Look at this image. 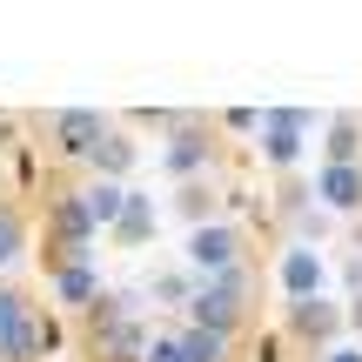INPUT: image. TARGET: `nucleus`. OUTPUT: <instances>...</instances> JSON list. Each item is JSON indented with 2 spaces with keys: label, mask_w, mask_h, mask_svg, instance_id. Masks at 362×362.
Instances as JSON below:
<instances>
[{
  "label": "nucleus",
  "mask_w": 362,
  "mask_h": 362,
  "mask_svg": "<svg viewBox=\"0 0 362 362\" xmlns=\"http://www.w3.org/2000/svg\"><path fill=\"white\" fill-rule=\"evenodd\" d=\"M94 148H101V168H107V175L128 168V141H94Z\"/></svg>",
  "instance_id": "f8f14e48"
},
{
  "label": "nucleus",
  "mask_w": 362,
  "mask_h": 362,
  "mask_svg": "<svg viewBox=\"0 0 362 362\" xmlns=\"http://www.w3.org/2000/svg\"><path fill=\"white\" fill-rule=\"evenodd\" d=\"M329 362H362V356H329Z\"/></svg>",
  "instance_id": "dca6fc26"
},
{
  "label": "nucleus",
  "mask_w": 362,
  "mask_h": 362,
  "mask_svg": "<svg viewBox=\"0 0 362 362\" xmlns=\"http://www.w3.org/2000/svg\"><path fill=\"white\" fill-rule=\"evenodd\" d=\"M121 242H141V235H155V208H148V194H128V202H121Z\"/></svg>",
  "instance_id": "39448f33"
},
{
  "label": "nucleus",
  "mask_w": 362,
  "mask_h": 362,
  "mask_svg": "<svg viewBox=\"0 0 362 362\" xmlns=\"http://www.w3.org/2000/svg\"><path fill=\"white\" fill-rule=\"evenodd\" d=\"M329 155H336V168H349V155H356V128H336V141H329Z\"/></svg>",
  "instance_id": "ddd939ff"
},
{
  "label": "nucleus",
  "mask_w": 362,
  "mask_h": 362,
  "mask_svg": "<svg viewBox=\"0 0 362 362\" xmlns=\"http://www.w3.org/2000/svg\"><path fill=\"white\" fill-rule=\"evenodd\" d=\"M175 356H181V362H215V356H221V336H215V329H194V336L175 342Z\"/></svg>",
  "instance_id": "6e6552de"
},
{
  "label": "nucleus",
  "mask_w": 362,
  "mask_h": 362,
  "mask_svg": "<svg viewBox=\"0 0 362 362\" xmlns=\"http://www.w3.org/2000/svg\"><path fill=\"white\" fill-rule=\"evenodd\" d=\"M121 202H128V188H115V181H101V188L81 194V208H88L94 228H101V221H121Z\"/></svg>",
  "instance_id": "20e7f679"
},
{
  "label": "nucleus",
  "mask_w": 362,
  "mask_h": 362,
  "mask_svg": "<svg viewBox=\"0 0 362 362\" xmlns=\"http://www.w3.org/2000/svg\"><path fill=\"white\" fill-rule=\"evenodd\" d=\"M296 128H302V115H275L269 121V155L275 161H296Z\"/></svg>",
  "instance_id": "0eeeda50"
},
{
  "label": "nucleus",
  "mask_w": 362,
  "mask_h": 362,
  "mask_svg": "<svg viewBox=\"0 0 362 362\" xmlns=\"http://www.w3.org/2000/svg\"><path fill=\"white\" fill-rule=\"evenodd\" d=\"M356 322H362V309H356Z\"/></svg>",
  "instance_id": "f3484780"
},
{
  "label": "nucleus",
  "mask_w": 362,
  "mask_h": 362,
  "mask_svg": "<svg viewBox=\"0 0 362 362\" xmlns=\"http://www.w3.org/2000/svg\"><path fill=\"white\" fill-rule=\"evenodd\" d=\"M13 248H21V228H13V215H0V262H13Z\"/></svg>",
  "instance_id": "4468645a"
},
{
  "label": "nucleus",
  "mask_w": 362,
  "mask_h": 362,
  "mask_svg": "<svg viewBox=\"0 0 362 362\" xmlns=\"http://www.w3.org/2000/svg\"><path fill=\"white\" fill-rule=\"evenodd\" d=\"M322 194H329L336 208H356V202H362V175H356V168H329V175H322Z\"/></svg>",
  "instance_id": "423d86ee"
},
{
  "label": "nucleus",
  "mask_w": 362,
  "mask_h": 362,
  "mask_svg": "<svg viewBox=\"0 0 362 362\" xmlns=\"http://www.w3.org/2000/svg\"><path fill=\"white\" fill-rule=\"evenodd\" d=\"M228 315H235V275H221L215 288H202V296H194V322H208L221 336V329H228Z\"/></svg>",
  "instance_id": "f257e3e1"
},
{
  "label": "nucleus",
  "mask_w": 362,
  "mask_h": 362,
  "mask_svg": "<svg viewBox=\"0 0 362 362\" xmlns=\"http://www.w3.org/2000/svg\"><path fill=\"white\" fill-rule=\"evenodd\" d=\"M188 262H194V269H228V262H235V235L228 228H194Z\"/></svg>",
  "instance_id": "f03ea898"
},
{
  "label": "nucleus",
  "mask_w": 362,
  "mask_h": 362,
  "mask_svg": "<svg viewBox=\"0 0 362 362\" xmlns=\"http://www.w3.org/2000/svg\"><path fill=\"white\" fill-rule=\"evenodd\" d=\"M61 296L67 302H88L94 296V269H81V262H74V269H61Z\"/></svg>",
  "instance_id": "9d476101"
},
{
  "label": "nucleus",
  "mask_w": 362,
  "mask_h": 362,
  "mask_svg": "<svg viewBox=\"0 0 362 362\" xmlns=\"http://www.w3.org/2000/svg\"><path fill=\"white\" fill-rule=\"evenodd\" d=\"M21 315H27V302L13 296V288H0V349H7V336L21 329Z\"/></svg>",
  "instance_id": "9b49d317"
},
{
  "label": "nucleus",
  "mask_w": 362,
  "mask_h": 362,
  "mask_svg": "<svg viewBox=\"0 0 362 362\" xmlns=\"http://www.w3.org/2000/svg\"><path fill=\"white\" fill-rule=\"evenodd\" d=\"M61 134H67V148H94L101 141V121L94 115H61Z\"/></svg>",
  "instance_id": "1a4fd4ad"
},
{
  "label": "nucleus",
  "mask_w": 362,
  "mask_h": 362,
  "mask_svg": "<svg viewBox=\"0 0 362 362\" xmlns=\"http://www.w3.org/2000/svg\"><path fill=\"white\" fill-rule=\"evenodd\" d=\"M349 282H356V288H362V255H356V262H349Z\"/></svg>",
  "instance_id": "2eb2a0df"
},
{
  "label": "nucleus",
  "mask_w": 362,
  "mask_h": 362,
  "mask_svg": "<svg viewBox=\"0 0 362 362\" xmlns=\"http://www.w3.org/2000/svg\"><path fill=\"white\" fill-rule=\"evenodd\" d=\"M282 282H288V296H315V282H322V262H315L309 248H296V255L282 262Z\"/></svg>",
  "instance_id": "7ed1b4c3"
}]
</instances>
